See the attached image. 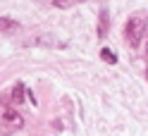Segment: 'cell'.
I'll list each match as a JSON object with an SVG mask.
<instances>
[{
	"label": "cell",
	"mask_w": 148,
	"mask_h": 136,
	"mask_svg": "<svg viewBox=\"0 0 148 136\" xmlns=\"http://www.w3.org/2000/svg\"><path fill=\"white\" fill-rule=\"evenodd\" d=\"M17 29V22L12 17H0V33H10Z\"/></svg>",
	"instance_id": "277c9868"
},
{
	"label": "cell",
	"mask_w": 148,
	"mask_h": 136,
	"mask_svg": "<svg viewBox=\"0 0 148 136\" xmlns=\"http://www.w3.org/2000/svg\"><path fill=\"white\" fill-rule=\"evenodd\" d=\"M146 31H148V19L141 17V14H136V17H132V19L127 22V26H124V38H127V43L132 45V48H136V45L141 43V38H143Z\"/></svg>",
	"instance_id": "6da1fadb"
},
{
	"label": "cell",
	"mask_w": 148,
	"mask_h": 136,
	"mask_svg": "<svg viewBox=\"0 0 148 136\" xmlns=\"http://www.w3.org/2000/svg\"><path fill=\"white\" fill-rule=\"evenodd\" d=\"M24 91H26V88H24L22 84H17V86L12 88V103H17V105H19V103L24 100Z\"/></svg>",
	"instance_id": "8992f818"
},
{
	"label": "cell",
	"mask_w": 148,
	"mask_h": 136,
	"mask_svg": "<svg viewBox=\"0 0 148 136\" xmlns=\"http://www.w3.org/2000/svg\"><path fill=\"white\" fill-rule=\"evenodd\" d=\"M146 77H148V69H146Z\"/></svg>",
	"instance_id": "ba28073f"
},
{
	"label": "cell",
	"mask_w": 148,
	"mask_h": 136,
	"mask_svg": "<svg viewBox=\"0 0 148 136\" xmlns=\"http://www.w3.org/2000/svg\"><path fill=\"white\" fill-rule=\"evenodd\" d=\"M79 3H86V0H53L55 7H60V10H67V7H74Z\"/></svg>",
	"instance_id": "5b68a950"
},
{
	"label": "cell",
	"mask_w": 148,
	"mask_h": 136,
	"mask_svg": "<svg viewBox=\"0 0 148 136\" xmlns=\"http://www.w3.org/2000/svg\"><path fill=\"white\" fill-rule=\"evenodd\" d=\"M100 57H103L108 65H115V62H117V55H115L110 48H103V50H100Z\"/></svg>",
	"instance_id": "52a82bcc"
},
{
	"label": "cell",
	"mask_w": 148,
	"mask_h": 136,
	"mask_svg": "<svg viewBox=\"0 0 148 136\" xmlns=\"http://www.w3.org/2000/svg\"><path fill=\"white\" fill-rule=\"evenodd\" d=\"M108 29H110V14H108V10H100V14H98V38H105Z\"/></svg>",
	"instance_id": "3957f363"
},
{
	"label": "cell",
	"mask_w": 148,
	"mask_h": 136,
	"mask_svg": "<svg viewBox=\"0 0 148 136\" xmlns=\"http://www.w3.org/2000/svg\"><path fill=\"white\" fill-rule=\"evenodd\" d=\"M3 126L5 129H22L24 126V117L17 112V110H12V107H7V110L3 112Z\"/></svg>",
	"instance_id": "7a4b0ae2"
}]
</instances>
